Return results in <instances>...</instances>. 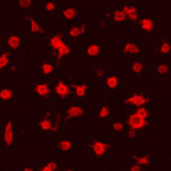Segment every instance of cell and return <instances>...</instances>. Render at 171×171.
I'll list each match as a JSON object with an SVG mask.
<instances>
[{
  "instance_id": "5b68a950",
  "label": "cell",
  "mask_w": 171,
  "mask_h": 171,
  "mask_svg": "<svg viewBox=\"0 0 171 171\" xmlns=\"http://www.w3.org/2000/svg\"><path fill=\"white\" fill-rule=\"evenodd\" d=\"M37 171H62L60 162L53 160H43L37 166Z\"/></svg>"
},
{
  "instance_id": "ab89813d",
  "label": "cell",
  "mask_w": 171,
  "mask_h": 171,
  "mask_svg": "<svg viewBox=\"0 0 171 171\" xmlns=\"http://www.w3.org/2000/svg\"><path fill=\"white\" fill-rule=\"evenodd\" d=\"M97 74H98V76H102L103 75V71L102 70H99L98 73H97Z\"/></svg>"
},
{
  "instance_id": "83f0119b",
  "label": "cell",
  "mask_w": 171,
  "mask_h": 171,
  "mask_svg": "<svg viewBox=\"0 0 171 171\" xmlns=\"http://www.w3.org/2000/svg\"><path fill=\"white\" fill-rule=\"evenodd\" d=\"M135 113L139 117H142V118H143L145 119L149 116L148 111L146 108H143V107L138 108L135 111Z\"/></svg>"
},
{
  "instance_id": "f546056e",
  "label": "cell",
  "mask_w": 171,
  "mask_h": 171,
  "mask_svg": "<svg viewBox=\"0 0 171 171\" xmlns=\"http://www.w3.org/2000/svg\"><path fill=\"white\" fill-rule=\"evenodd\" d=\"M82 34L81 29L80 27H74L72 29H71L69 32V35L72 37H76L81 35Z\"/></svg>"
},
{
  "instance_id": "44dd1931",
  "label": "cell",
  "mask_w": 171,
  "mask_h": 171,
  "mask_svg": "<svg viewBox=\"0 0 171 171\" xmlns=\"http://www.w3.org/2000/svg\"><path fill=\"white\" fill-rule=\"evenodd\" d=\"M144 70V65L141 62L135 61L132 64V70L135 73L139 74Z\"/></svg>"
},
{
  "instance_id": "d6986e66",
  "label": "cell",
  "mask_w": 171,
  "mask_h": 171,
  "mask_svg": "<svg viewBox=\"0 0 171 171\" xmlns=\"http://www.w3.org/2000/svg\"><path fill=\"white\" fill-rule=\"evenodd\" d=\"M119 84V79L117 76H112L106 79V85L110 89H115L117 88Z\"/></svg>"
},
{
  "instance_id": "f1b7e54d",
  "label": "cell",
  "mask_w": 171,
  "mask_h": 171,
  "mask_svg": "<svg viewBox=\"0 0 171 171\" xmlns=\"http://www.w3.org/2000/svg\"><path fill=\"white\" fill-rule=\"evenodd\" d=\"M70 52V47L65 44L63 47H62L61 49L58 50V57L59 58H61L62 56L68 54Z\"/></svg>"
},
{
  "instance_id": "30bf717a",
  "label": "cell",
  "mask_w": 171,
  "mask_h": 171,
  "mask_svg": "<svg viewBox=\"0 0 171 171\" xmlns=\"http://www.w3.org/2000/svg\"><path fill=\"white\" fill-rule=\"evenodd\" d=\"M56 95L62 99L67 98L71 94L70 88L63 82L60 81L54 88Z\"/></svg>"
},
{
  "instance_id": "1f68e13d",
  "label": "cell",
  "mask_w": 171,
  "mask_h": 171,
  "mask_svg": "<svg viewBox=\"0 0 171 171\" xmlns=\"http://www.w3.org/2000/svg\"><path fill=\"white\" fill-rule=\"evenodd\" d=\"M109 110L107 106H104L101 108L98 112V116L100 118H105L108 117L109 115Z\"/></svg>"
},
{
  "instance_id": "d590c367",
  "label": "cell",
  "mask_w": 171,
  "mask_h": 171,
  "mask_svg": "<svg viewBox=\"0 0 171 171\" xmlns=\"http://www.w3.org/2000/svg\"><path fill=\"white\" fill-rule=\"evenodd\" d=\"M55 6L54 3L52 2H48L45 5V10L49 12H51L55 9Z\"/></svg>"
},
{
  "instance_id": "e575fe53",
  "label": "cell",
  "mask_w": 171,
  "mask_h": 171,
  "mask_svg": "<svg viewBox=\"0 0 171 171\" xmlns=\"http://www.w3.org/2000/svg\"><path fill=\"white\" fill-rule=\"evenodd\" d=\"M23 171H37V166H34L32 164L23 165Z\"/></svg>"
},
{
  "instance_id": "9c48e42d",
  "label": "cell",
  "mask_w": 171,
  "mask_h": 171,
  "mask_svg": "<svg viewBox=\"0 0 171 171\" xmlns=\"http://www.w3.org/2000/svg\"><path fill=\"white\" fill-rule=\"evenodd\" d=\"M147 98L143 94L137 93L132 95L126 100V103L137 107H141L147 102Z\"/></svg>"
},
{
  "instance_id": "ffe728a7",
  "label": "cell",
  "mask_w": 171,
  "mask_h": 171,
  "mask_svg": "<svg viewBox=\"0 0 171 171\" xmlns=\"http://www.w3.org/2000/svg\"><path fill=\"white\" fill-rule=\"evenodd\" d=\"M126 19V15L123 10H116L114 13V20L116 22H121Z\"/></svg>"
},
{
  "instance_id": "ac0fdd59",
  "label": "cell",
  "mask_w": 171,
  "mask_h": 171,
  "mask_svg": "<svg viewBox=\"0 0 171 171\" xmlns=\"http://www.w3.org/2000/svg\"><path fill=\"white\" fill-rule=\"evenodd\" d=\"M100 53V47L97 44L90 45L86 49V53L90 56L96 57Z\"/></svg>"
},
{
  "instance_id": "8fae6325",
  "label": "cell",
  "mask_w": 171,
  "mask_h": 171,
  "mask_svg": "<svg viewBox=\"0 0 171 171\" xmlns=\"http://www.w3.org/2000/svg\"><path fill=\"white\" fill-rule=\"evenodd\" d=\"M123 11L127 17L132 21H137L138 19V11L134 5H125Z\"/></svg>"
},
{
  "instance_id": "277c9868",
  "label": "cell",
  "mask_w": 171,
  "mask_h": 171,
  "mask_svg": "<svg viewBox=\"0 0 171 171\" xmlns=\"http://www.w3.org/2000/svg\"><path fill=\"white\" fill-rule=\"evenodd\" d=\"M32 91L40 100H47L51 95V88L47 83H40L33 85Z\"/></svg>"
},
{
  "instance_id": "603a6c76",
  "label": "cell",
  "mask_w": 171,
  "mask_h": 171,
  "mask_svg": "<svg viewBox=\"0 0 171 171\" xmlns=\"http://www.w3.org/2000/svg\"><path fill=\"white\" fill-rule=\"evenodd\" d=\"M63 14L66 19H72L75 17L76 11L73 8H68L64 11Z\"/></svg>"
},
{
  "instance_id": "4316f807",
  "label": "cell",
  "mask_w": 171,
  "mask_h": 171,
  "mask_svg": "<svg viewBox=\"0 0 171 171\" xmlns=\"http://www.w3.org/2000/svg\"><path fill=\"white\" fill-rule=\"evenodd\" d=\"M41 70L44 74H50L54 71V67L50 64L44 63L42 65Z\"/></svg>"
},
{
  "instance_id": "4fadbf2b",
  "label": "cell",
  "mask_w": 171,
  "mask_h": 171,
  "mask_svg": "<svg viewBox=\"0 0 171 171\" xmlns=\"http://www.w3.org/2000/svg\"><path fill=\"white\" fill-rule=\"evenodd\" d=\"M71 87L74 90L76 96L80 98H83L86 96L88 88V86L86 84L73 85Z\"/></svg>"
},
{
  "instance_id": "5bb4252c",
  "label": "cell",
  "mask_w": 171,
  "mask_h": 171,
  "mask_svg": "<svg viewBox=\"0 0 171 171\" xmlns=\"http://www.w3.org/2000/svg\"><path fill=\"white\" fill-rule=\"evenodd\" d=\"M20 44L21 39L20 37L16 35L10 36L7 40V45L11 49H17L20 47Z\"/></svg>"
},
{
  "instance_id": "7a4b0ae2",
  "label": "cell",
  "mask_w": 171,
  "mask_h": 171,
  "mask_svg": "<svg viewBox=\"0 0 171 171\" xmlns=\"http://www.w3.org/2000/svg\"><path fill=\"white\" fill-rule=\"evenodd\" d=\"M14 135V121L11 119H8L2 130L1 138L7 149H11L12 147Z\"/></svg>"
},
{
  "instance_id": "484cf974",
  "label": "cell",
  "mask_w": 171,
  "mask_h": 171,
  "mask_svg": "<svg viewBox=\"0 0 171 171\" xmlns=\"http://www.w3.org/2000/svg\"><path fill=\"white\" fill-rule=\"evenodd\" d=\"M124 125L123 123L120 121H116L113 123L111 125L112 130L113 131L116 132H122L124 130Z\"/></svg>"
},
{
  "instance_id": "2e32d148",
  "label": "cell",
  "mask_w": 171,
  "mask_h": 171,
  "mask_svg": "<svg viewBox=\"0 0 171 171\" xmlns=\"http://www.w3.org/2000/svg\"><path fill=\"white\" fill-rule=\"evenodd\" d=\"M140 23L143 29L150 32L154 29V22L153 20L149 18H145L141 20Z\"/></svg>"
},
{
  "instance_id": "6da1fadb",
  "label": "cell",
  "mask_w": 171,
  "mask_h": 171,
  "mask_svg": "<svg viewBox=\"0 0 171 171\" xmlns=\"http://www.w3.org/2000/svg\"><path fill=\"white\" fill-rule=\"evenodd\" d=\"M40 134L59 135L61 133L60 118L56 113L44 110L37 121Z\"/></svg>"
},
{
  "instance_id": "f35d334b",
  "label": "cell",
  "mask_w": 171,
  "mask_h": 171,
  "mask_svg": "<svg viewBox=\"0 0 171 171\" xmlns=\"http://www.w3.org/2000/svg\"><path fill=\"white\" fill-rule=\"evenodd\" d=\"M65 171H81L80 170L78 169H68Z\"/></svg>"
},
{
  "instance_id": "836d02e7",
  "label": "cell",
  "mask_w": 171,
  "mask_h": 171,
  "mask_svg": "<svg viewBox=\"0 0 171 171\" xmlns=\"http://www.w3.org/2000/svg\"><path fill=\"white\" fill-rule=\"evenodd\" d=\"M41 31V27L34 19H32L31 21V31L32 33L39 32Z\"/></svg>"
},
{
  "instance_id": "8992f818",
  "label": "cell",
  "mask_w": 171,
  "mask_h": 171,
  "mask_svg": "<svg viewBox=\"0 0 171 171\" xmlns=\"http://www.w3.org/2000/svg\"><path fill=\"white\" fill-rule=\"evenodd\" d=\"M56 149L59 151L68 152L73 148V137L71 136H57L56 137Z\"/></svg>"
},
{
  "instance_id": "e0dca14e",
  "label": "cell",
  "mask_w": 171,
  "mask_h": 171,
  "mask_svg": "<svg viewBox=\"0 0 171 171\" xmlns=\"http://www.w3.org/2000/svg\"><path fill=\"white\" fill-rule=\"evenodd\" d=\"M50 44L51 47L55 50H59L65 45L61 37L56 35L52 37L50 40Z\"/></svg>"
},
{
  "instance_id": "8d00e7d4",
  "label": "cell",
  "mask_w": 171,
  "mask_h": 171,
  "mask_svg": "<svg viewBox=\"0 0 171 171\" xmlns=\"http://www.w3.org/2000/svg\"><path fill=\"white\" fill-rule=\"evenodd\" d=\"M127 137L130 139H135L137 137V132L135 130H133V129H130L127 132Z\"/></svg>"
},
{
  "instance_id": "7402d4cb",
  "label": "cell",
  "mask_w": 171,
  "mask_h": 171,
  "mask_svg": "<svg viewBox=\"0 0 171 171\" xmlns=\"http://www.w3.org/2000/svg\"><path fill=\"white\" fill-rule=\"evenodd\" d=\"M135 160L137 162V164L139 165H148L149 164V155H146L142 157L139 156H135Z\"/></svg>"
},
{
  "instance_id": "3957f363",
  "label": "cell",
  "mask_w": 171,
  "mask_h": 171,
  "mask_svg": "<svg viewBox=\"0 0 171 171\" xmlns=\"http://www.w3.org/2000/svg\"><path fill=\"white\" fill-rule=\"evenodd\" d=\"M87 147L90 152L91 155L96 157H101L104 156L108 148L110 147L109 145L105 144L101 139L92 138Z\"/></svg>"
},
{
  "instance_id": "cb8c5ba5",
  "label": "cell",
  "mask_w": 171,
  "mask_h": 171,
  "mask_svg": "<svg viewBox=\"0 0 171 171\" xmlns=\"http://www.w3.org/2000/svg\"><path fill=\"white\" fill-rule=\"evenodd\" d=\"M8 53H4L0 55V69L4 68L9 63V59Z\"/></svg>"
},
{
  "instance_id": "74e56055",
  "label": "cell",
  "mask_w": 171,
  "mask_h": 171,
  "mask_svg": "<svg viewBox=\"0 0 171 171\" xmlns=\"http://www.w3.org/2000/svg\"><path fill=\"white\" fill-rule=\"evenodd\" d=\"M141 167L139 164H132L130 167V171H141Z\"/></svg>"
},
{
  "instance_id": "52a82bcc",
  "label": "cell",
  "mask_w": 171,
  "mask_h": 171,
  "mask_svg": "<svg viewBox=\"0 0 171 171\" xmlns=\"http://www.w3.org/2000/svg\"><path fill=\"white\" fill-rule=\"evenodd\" d=\"M84 114V109L80 105H70L66 110L64 118V123L68 122L69 121L76 118L81 117Z\"/></svg>"
},
{
  "instance_id": "9a60e30c",
  "label": "cell",
  "mask_w": 171,
  "mask_h": 171,
  "mask_svg": "<svg viewBox=\"0 0 171 171\" xmlns=\"http://www.w3.org/2000/svg\"><path fill=\"white\" fill-rule=\"evenodd\" d=\"M124 52L127 54H138L139 52V47L133 43H128L125 45Z\"/></svg>"
},
{
  "instance_id": "d6a6232c",
  "label": "cell",
  "mask_w": 171,
  "mask_h": 171,
  "mask_svg": "<svg viewBox=\"0 0 171 171\" xmlns=\"http://www.w3.org/2000/svg\"><path fill=\"white\" fill-rule=\"evenodd\" d=\"M32 1L30 0H21L19 1V5L22 9H29L32 6Z\"/></svg>"
},
{
  "instance_id": "ba28073f",
  "label": "cell",
  "mask_w": 171,
  "mask_h": 171,
  "mask_svg": "<svg viewBox=\"0 0 171 171\" xmlns=\"http://www.w3.org/2000/svg\"><path fill=\"white\" fill-rule=\"evenodd\" d=\"M127 123L131 129L141 130L147 124V121L143 118L139 117L135 113L130 114L127 117Z\"/></svg>"
},
{
  "instance_id": "7c38bea8",
  "label": "cell",
  "mask_w": 171,
  "mask_h": 171,
  "mask_svg": "<svg viewBox=\"0 0 171 171\" xmlns=\"http://www.w3.org/2000/svg\"><path fill=\"white\" fill-rule=\"evenodd\" d=\"M14 97V91L9 87L0 88V100H11Z\"/></svg>"
},
{
  "instance_id": "d4e9b609",
  "label": "cell",
  "mask_w": 171,
  "mask_h": 171,
  "mask_svg": "<svg viewBox=\"0 0 171 171\" xmlns=\"http://www.w3.org/2000/svg\"><path fill=\"white\" fill-rule=\"evenodd\" d=\"M170 70V66L167 64H160L157 67V72L161 75L166 74Z\"/></svg>"
},
{
  "instance_id": "4dcf8cb0",
  "label": "cell",
  "mask_w": 171,
  "mask_h": 171,
  "mask_svg": "<svg viewBox=\"0 0 171 171\" xmlns=\"http://www.w3.org/2000/svg\"><path fill=\"white\" fill-rule=\"evenodd\" d=\"M171 46L167 42H164L160 47V51L162 54H167L170 52Z\"/></svg>"
}]
</instances>
